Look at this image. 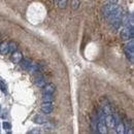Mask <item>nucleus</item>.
I'll return each instance as SVG.
<instances>
[{
	"mask_svg": "<svg viewBox=\"0 0 134 134\" xmlns=\"http://www.w3.org/2000/svg\"><path fill=\"white\" fill-rule=\"evenodd\" d=\"M134 36V28L132 26H124V28L121 31V37L124 40L132 39Z\"/></svg>",
	"mask_w": 134,
	"mask_h": 134,
	"instance_id": "1",
	"label": "nucleus"
},
{
	"mask_svg": "<svg viewBox=\"0 0 134 134\" xmlns=\"http://www.w3.org/2000/svg\"><path fill=\"white\" fill-rule=\"evenodd\" d=\"M124 51H125V54L127 55L128 59L130 60L131 63H133L134 61V42H133V38L130 39V42H128L125 48H124Z\"/></svg>",
	"mask_w": 134,
	"mask_h": 134,
	"instance_id": "2",
	"label": "nucleus"
},
{
	"mask_svg": "<svg viewBox=\"0 0 134 134\" xmlns=\"http://www.w3.org/2000/svg\"><path fill=\"white\" fill-rule=\"evenodd\" d=\"M118 7H119V5H118L117 3H109V4L105 5V6L103 7V9H102L103 16L105 18H107L115 9H117Z\"/></svg>",
	"mask_w": 134,
	"mask_h": 134,
	"instance_id": "3",
	"label": "nucleus"
},
{
	"mask_svg": "<svg viewBox=\"0 0 134 134\" xmlns=\"http://www.w3.org/2000/svg\"><path fill=\"white\" fill-rule=\"evenodd\" d=\"M40 109H41V111L44 115H50V114H52L53 113V109H54L53 102H43L42 105H41V107H40Z\"/></svg>",
	"mask_w": 134,
	"mask_h": 134,
	"instance_id": "4",
	"label": "nucleus"
},
{
	"mask_svg": "<svg viewBox=\"0 0 134 134\" xmlns=\"http://www.w3.org/2000/svg\"><path fill=\"white\" fill-rule=\"evenodd\" d=\"M104 122H105V125H106L108 128H115V126H116V124H117L116 118L114 117L111 114H110V115H106V117L104 119Z\"/></svg>",
	"mask_w": 134,
	"mask_h": 134,
	"instance_id": "5",
	"label": "nucleus"
},
{
	"mask_svg": "<svg viewBox=\"0 0 134 134\" xmlns=\"http://www.w3.org/2000/svg\"><path fill=\"white\" fill-rule=\"evenodd\" d=\"M96 128H97V131L100 134L107 133V126L105 125V122H104V121H98Z\"/></svg>",
	"mask_w": 134,
	"mask_h": 134,
	"instance_id": "6",
	"label": "nucleus"
},
{
	"mask_svg": "<svg viewBox=\"0 0 134 134\" xmlns=\"http://www.w3.org/2000/svg\"><path fill=\"white\" fill-rule=\"evenodd\" d=\"M22 59H23V54L21 52L16 51V52L13 53V55H12V61H13V63L19 64L22 61Z\"/></svg>",
	"mask_w": 134,
	"mask_h": 134,
	"instance_id": "7",
	"label": "nucleus"
},
{
	"mask_svg": "<svg viewBox=\"0 0 134 134\" xmlns=\"http://www.w3.org/2000/svg\"><path fill=\"white\" fill-rule=\"evenodd\" d=\"M33 122L35 124H38V125H44L49 122V120L44 116H41V115H36L33 118Z\"/></svg>",
	"mask_w": 134,
	"mask_h": 134,
	"instance_id": "8",
	"label": "nucleus"
},
{
	"mask_svg": "<svg viewBox=\"0 0 134 134\" xmlns=\"http://www.w3.org/2000/svg\"><path fill=\"white\" fill-rule=\"evenodd\" d=\"M56 90V86L54 84H46L42 87L43 94H53Z\"/></svg>",
	"mask_w": 134,
	"mask_h": 134,
	"instance_id": "9",
	"label": "nucleus"
},
{
	"mask_svg": "<svg viewBox=\"0 0 134 134\" xmlns=\"http://www.w3.org/2000/svg\"><path fill=\"white\" fill-rule=\"evenodd\" d=\"M115 127H116V132H117L118 134H124L126 132V127H125V125H124L123 123H121V122H118Z\"/></svg>",
	"mask_w": 134,
	"mask_h": 134,
	"instance_id": "10",
	"label": "nucleus"
},
{
	"mask_svg": "<svg viewBox=\"0 0 134 134\" xmlns=\"http://www.w3.org/2000/svg\"><path fill=\"white\" fill-rule=\"evenodd\" d=\"M9 52V48H8V42L3 41L0 43V54L1 55H6Z\"/></svg>",
	"mask_w": 134,
	"mask_h": 134,
	"instance_id": "11",
	"label": "nucleus"
},
{
	"mask_svg": "<svg viewBox=\"0 0 134 134\" xmlns=\"http://www.w3.org/2000/svg\"><path fill=\"white\" fill-rule=\"evenodd\" d=\"M35 84L37 85L38 87H40V88H42V87L46 85V83H44V79H43V76H42L41 74H39V75L35 79Z\"/></svg>",
	"mask_w": 134,
	"mask_h": 134,
	"instance_id": "12",
	"label": "nucleus"
},
{
	"mask_svg": "<svg viewBox=\"0 0 134 134\" xmlns=\"http://www.w3.org/2000/svg\"><path fill=\"white\" fill-rule=\"evenodd\" d=\"M27 70H29V72H30V73L38 72V71H39V65H38L37 63H31V64H30V66H29V68H28Z\"/></svg>",
	"mask_w": 134,
	"mask_h": 134,
	"instance_id": "13",
	"label": "nucleus"
},
{
	"mask_svg": "<svg viewBox=\"0 0 134 134\" xmlns=\"http://www.w3.org/2000/svg\"><path fill=\"white\" fill-rule=\"evenodd\" d=\"M20 63H21V67L23 69H28L30 64H31V61L29 59H22V61Z\"/></svg>",
	"mask_w": 134,
	"mask_h": 134,
	"instance_id": "14",
	"label": "nucleus"
},
{
	"mask_svg": "<svg viewBox=\"0 0 134 134\" xmlns=\"http://www.w3.org/2000/svg\"><path fill=\"white\" fill-rule=\"evenodd\" d=\"M42 101H43V102H53V101H54L53 94H43V96H42Z\"/></svg>",
	"mask_w": 134,
	"mask_h": 134,
	"instance_id": "15",
	"label": "nucleus"
},
{
	"mask_svg": "<svg viewBox=\"0 0 134 134\" xmlns=\"http://www.w3.org/2000/svg\"><path fill=\"white\" fill-rule=\"evenodd\" d=\"M8 48H9V52L14 53V52L18 51V44L15 41H10V42H8Z\"/></svg>",
	"mask_w": 134,
	"mask_h": 134,
	"instance_id": "16",
	"label": "nucleus"
},
{
	"mask_svg": "<svg viewBox=\"0 0 134 134\" xmlns=\"http://www.w3.org/2000/svg\"><path fill=\"white\" fill-rule=\"evenodd\" d=\"M57 3H58V6H59V8H61V9H64V8H66L67 0H57Z\"/></svg>",
	"mask_w": 134,
	"mask_h": 134,
	"instance_id": "17",
	"label": "nucleus"
},
{
	"mask_svg": "<svg viewBox=\"0 0 134 134\" xmlns=\"http://www.w3.org/2000/svg\"><path fill=\"white\" fill-rule=\"evenodd\" d=\"M71 6L73 9H77L80 6V0H72L71 2Z\"/></svg>",
	"mask_w": 134,
	"mask_h": 134,
	"instance_id": "18",
	"label": "nucleus"
},
{
	"mask_svg": "<svg viewBox=\"0 0 134 134\" xmlns=\"http://www.w3.org/2000/svg\"><path fill=\"white\" fill-rule=\"evenodd\" d=\"M2 127H3L4 130H10V129H12V124L8 123V122H3Z\"/></svg>",
	"mask_w": 134,
	"mask_h": 134,
	"instance_id": "19",
	"label": "nucleus"
},
{
	"mask_svg": "<svg viewBox=\"0 0 134 134\" xmlns=\"http://www.w3.org/2000/svg\"><path fill=\"white\" fill-rule=\"evenodd\" d=\"M0 90L2 92H6V84L3 81H0Z\"/></svg>",
	"mask_w": 134,
	"mask_h": 134,
	"instance_id": "20",
	"label": "nucleus"
},
{
	"mask_svg": "<svg viewBox=\"0 0 134 134\" xmlns=\"http://www.w3.org/2000/svg\"><path fill=\"white\" fill-rule=\"evenodd\" d=\"M30 133H31V134L40 133V130H39V129H37V128H34L33 130H31V131H30Z\"/></svg>",
	"mask_w": 134,
	"mask_h": 134,
	"instance_id": "21",
	"label": "nucleus"
},
{
	"mask_svg": "<svg viewBox=\"0 0 134 134\" xmlns=\"http://www.w3.org/2000/svg\"><path fill=\"white\" fill-rule=\"evenodd\" d=\"M119 0H109V3H117Z\"/></svg>",
	"mask_w": 134,
	"mask_h": 134,
	"instance_id": "22",
	"label": "nucleus"
},
{
	"mask_svg": "<svg viewBox=\"0 0 134 134\" xmlns=\"http://www.w3.org/2000/svg\"><path fill=\"white\" fill-rule=\"evenodd\" d=\"M0 111H1V105H0Z\"/></svg>",
	"mask_w": 134,
	"mask_h": 134,
	"instance_id": "23",
	"label": "nucleus"
},
{
	"mask_svg": "<svg viewBox=\"0 0 134 134\" xmlns=\"http://www.w3.org/2000/svg\"><path fill=\"white\" fill-rule=\"evenodd\" d=\"M54 1H55V2H57V0H54Z\"/></svg>",
	"mask_w": 134,
	"mask_h": 134,
	"instance_id": "24",
	"label": "nucleus"
}]
</instances>
